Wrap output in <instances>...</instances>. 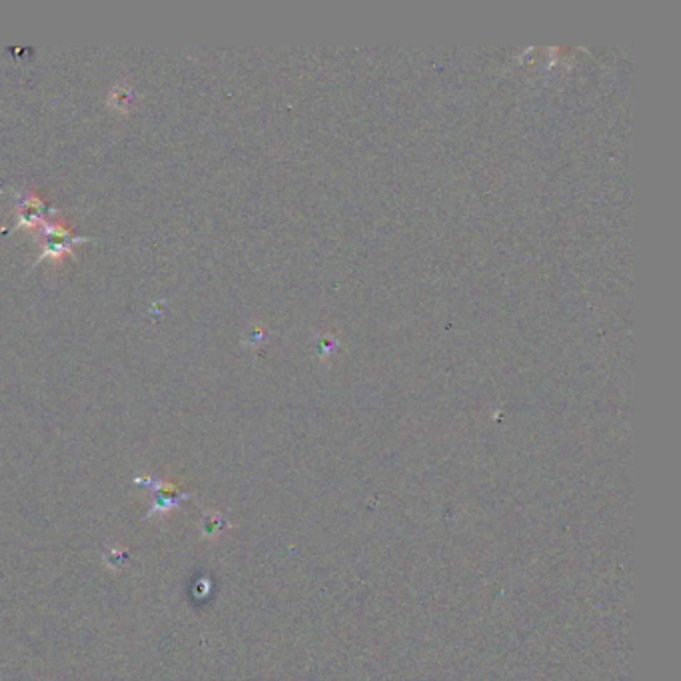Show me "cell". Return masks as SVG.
I'll return each mask as SVG.
<instances>
[{"mask_svg":"<svg viewBox=\"0 0 681 681\" xmlns=\"http://www.w3.org/2000/svg\"><path fill=\"white\" fill-rule=\"evenodd\" d=\"M134 486L150 494V509L144 514L142 522H150L156 516H168L170 512L180 509L186 499L194 497L192 492L180 489L168 477L150 476V474L134 477Z\"/></svg>","mask_w":681,"mask_h":681,"instance_id":"obj_1","label":"cell"},{"mask_svg":"<svg viewBox=\"0 0 681 681\" xmlns=\"http://www.w3.org/2000/svg\"><path fill=\"white\" fill-rule=\"evenodd\" d=\"M136 100L138 94L132 84L118 82V84L112 86L110 94H108V108H110V110H116L120 114H128V112L134 108Z\"/></svg>","mask_w":681,"mask_h":681,"instance_id":"obj_2","label":"cell"},{"mask_svg":"<svg viewBox=\"0 0 681 681\" xmlns=\"http://www.w3.org/2000/svg\"><path fill=\"white\" fill-rule=\"evenodd\" d=\"M78 242H86V238H72L66 242H46V246L42 248L40 258L34 264L42 262V260H52V262H62L64 258L72 256V246Z\"/></svg>","mask_w":681,"mask_h":681,"instance_id":"obj_3","label":"cell"}]
</instances>
